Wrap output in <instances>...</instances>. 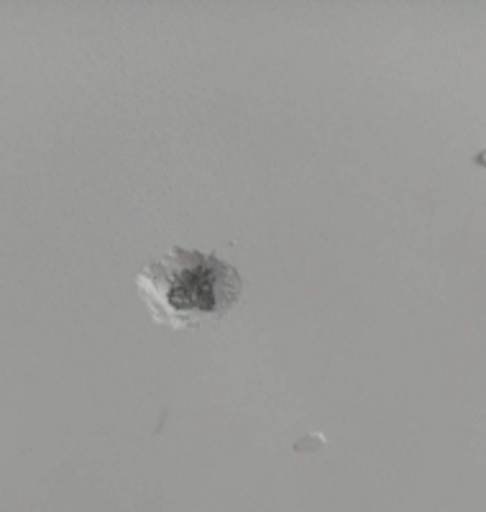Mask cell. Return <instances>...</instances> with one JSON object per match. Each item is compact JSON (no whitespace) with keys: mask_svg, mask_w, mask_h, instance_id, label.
Masks as SVG:
<instances>
[{"mask_svg":"<svg viewBox=\"0 0 486 512\" xmlns=\"http://www.w3.org/2000/svg\"><path fill=\"white\" fill-rule=\"evenodd\" d=\"M139 287L154 320L190 328L226 315L238 300L241 277L218 256L174 249L139 274Z\"/></svg>","mask_w":486,"mask_h":512,"instance_id":"cell-1","label":"cell"}]
</instances>
